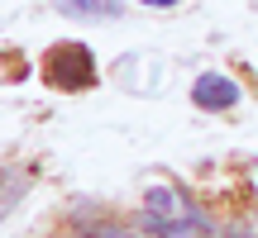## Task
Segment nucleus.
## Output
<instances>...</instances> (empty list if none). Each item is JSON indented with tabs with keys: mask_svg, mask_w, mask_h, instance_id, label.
Instances as JSON below:
<instances>
[{
	"mask_svg": "<svg viewBox=\"0 0 258 238\" xmlns=\"http://www.w3.org/2000/svg\"><path fill=\"white\" fill-rule=\"evenodd\" d=\"M43 76H48V86H57V91H86V86H96V57H91V48H86V43H57V48H48Z\"/></svg>",
	"mask_w": 258,
	"mask_h": 238,
	"instance_id": "1",
	"label": "nucleus"
},
{
	"mask_svg": "<svg viewBox=\"0 0 258 238\" xmlns=\"http://www.w3.org/2000/svg\"><path fill=\"white\" fill-rule=\"evenodd\" d=\"M186 210H191V200H186V195L167 191V186H153V191L144 195V229L163 233L167 224H177V219H182Z\"/></svg>",
	"mask_w": 258,
	"mask_h": 238,
	"instance_id": "2",
	"label": "nucleus"
},
{
	"mask_svg": "<svg viewBox=\"0 0 258 238\" xmlns=\"http://www.w3.org/2000/svg\"><path fill=\"white\" fill-rule=\"evenodd\" d=\"M191 100L201 105V110H234V105H239V86H234L230 76H220V72H206V76H196Z\"/></svg>",
	"mask_w": 258,
	"mask_h": 238,
	"instance_id": "3",
	"label": "nucleus"
},
{
	"mask_svg": "<svg viewBox=\"0 0 258 238\" xmlns=\"http://www.w3.org/2000/svg\"><path fill=\"white\" fill-rule=\"evenodd\" d=\"M53 10H62L72 19H120L124 0H53Z\"/></svg>",
	"mask_w": 258,
	"mask_h": 238,
	"instance_id": "4",
	"label": "nucleus"
},
{
	"mask_svg": "<svg viewBox=\"0 0 258 238\" xmlns=\"http://www.w3.org/2000/svg\"><path fill=\"white\" fill-rule=\"evenodd\" d=\"M29 186H34V172H29V167H10V172L0 176V219L15 214V205L29 195Z\"/></svg>",
	"mask_w": 258,
	"mask_h": 238,
	"instance_id": "5",
	"label": "nucleus"
},
{
	"mask_svg": "<svg viewBox=\"0 0 258 238\" xmlns=\"http://www.w3.org/2000/svg\"><path fill=\"white\" fill-rule=\"evenodd\" d=\"M86 238H139V233H129V229H120V224H96Z\"/></svg>",
	"mask_w": 258,
	"mask_h": 238,
	"instance_id": "6",
	"label": "nucleus"
},
{
	"mask_svg": "<svg viewBox=\"0 0 258 238\" xmlns=\"http://www.w3.org/2000/svg\"><path fill=\"white\" fill-rule=\"evenodd\" d=\"M139 5H158V10H167V5H177V0H139Z\"/></svg>",
	"mask_w": 258,
	"mask_h": 238,
	"instance_id": "7",
	"label": "nucleus"
},
{
	"mask_svg": "<svg viewBox=\"0 0 258 238\" xmlns=\"http://www.w3.org/2000/svg\"><path fill=\"white\" fill-rule=\"evenodd\" d=\"M230 238H249V229H234V233H230Z\"/></svg>",
	"mask_w": 258,
	"mask_h": 238,
	"instance_id": "8",
	"label": "nucleus"
}]
</instances>
